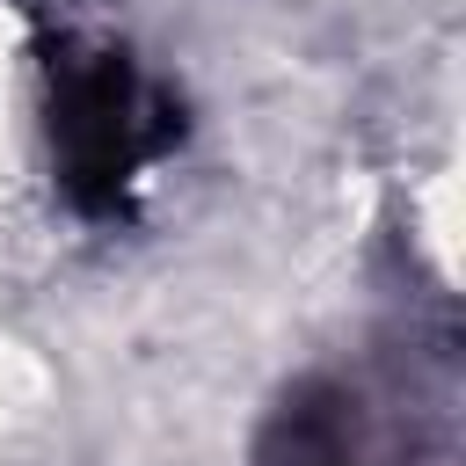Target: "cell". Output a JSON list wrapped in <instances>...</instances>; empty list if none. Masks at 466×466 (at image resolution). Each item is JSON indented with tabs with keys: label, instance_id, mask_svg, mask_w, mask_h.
Instances as JSON below:
<instances>
[{
	"label": "cell",
	"instance_id": "obj_1",
	"mask_svg": "<svg viewBox=\"0 0 466 466\" xmlns=\"http://www.w3.org/2000/svg\"><path fill=\"white\" fill-rule=\"evenodd\" d=\"M29 167H36V73L22 15L0 0V204L29 189Z\"/></svg>",
	"mask_w": 466,
	"mask_h": 466
}]
</instances>
